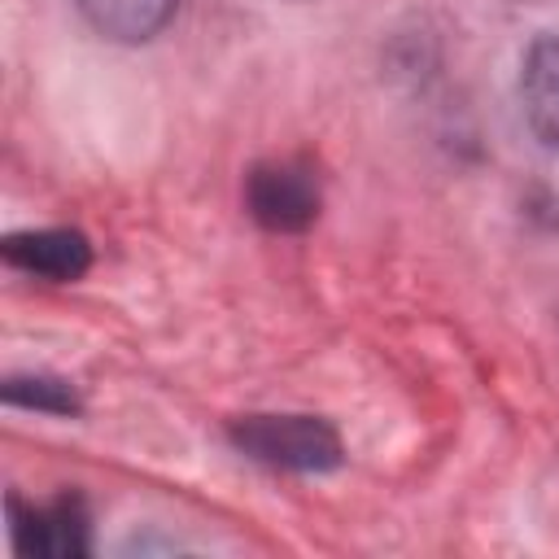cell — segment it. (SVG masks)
Wrapping results in <instances>:
<instances>
[{"instance_id": "1", "label": "cell", "mask_w": 559, "mask_h": 559, "mask_svg": "<svg viewBox=\"0 0 559 559\" xmlns=\"http://www.w3.org/2000/svg\"><path fill=\"white\" fill-rule=\"evenodd\" d=\"M231 441L266 467L332 472L341 463L336 428L314 415H240L231 419Z\"/></svg>"}, {"instance_id": "2", "label": "cell", "mask_w": 559, "mask_h": 559, "mask_svg": "<svg viewBox=\"0 0 559 559\" xmlns=\"http://www.w3.org/2000/svg\"><path fill=\"white\" fill-rule=\"evenodd\" d=\"M245 201L266 231H306L319 218V179L301 162H262L249 170Z\"/></svg>"}, {"instance_id": "3", "label": "cell", "mask_w": 559, "mask_h": 559, "mask_svg": "<svg viewBox=\"0 0 559 559\" xmlns=\"http://www.w3.org/2000/svg\"><path fill=\"white\" fill-rule=\"evenodd\" d=\"M13 542L22 555H44V559H74L87 555V511L79 498H57L48 507L22 511L13 502Z\"/></svg>"}, {"instance_id": "4", "label": "cell", "mask_w": 559, "mask_h": 559, "mask_svg": "<svg viewBox=\"0 0 559 559\" xmlns=\"http://www.w3.org/2000/svg\"><path fill=\"white\" fill-rule=\"evenodd\" d=\"M4 258H9V266L26 271L35 280L66 284V280H79L92 266V245H87L83 231H70V227L13 231L4 240Z\"/></svg>"}, {"instance_id": "5", "label": "cell", "mask_w": 559, "mask_h": 559, "mask_svg": "<svg viewBox=\"0 0 559 559\" xmlns=\"http://www.w3.org/2000/svg\"><path fill=\"white\" fill-rule=\"evenodd\" d=\"M520 105L528 131L559 148V35H537L520 66Z\"/></svg>"}, {"instance_id": "6", "label": "cell", "mask_w": 559, "mask_h": 559, "mask_svg": "<svg viewBox=\"0 0 559 559\" xmlns=\"http://www.w3.org/2000/svg\"><path fill=\"white\" fill-rule=\"evenodd\" d=\"M179 0H79V13L92 31L118 44H144L153 39L170 17Z\"/></svg>"}, {"instance_id": "7", "label": "cell", "mask_w": 559, "mask_h": 559, "mask_svg": "<svg viewBox=\"0 0 559 559\" xmlns=\"http://www.w3.org/2000/svg\"><path fill=\"white\" fill-rule=\"evenodd\" d=\"M4 402L31 406V411H52V415H74L79 411V393L66 380H52V376H9L4 380Z\"/></svg>"}]
</instances>
